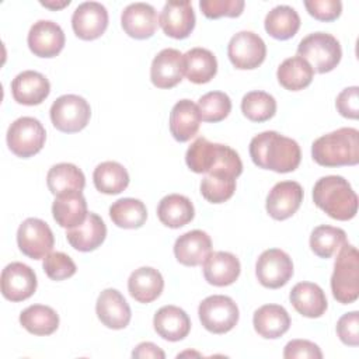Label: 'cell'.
<instances>
[{
	"label": "cell",
	"instance_id": "6da1fadb",
	"mask_svg": "<svg viewBox=\"0 0 359 359\" xmlns=\"http://www.w3.org/2000/svg\"><path fill=\"white\" fill-rule=\"evenodd\" d=\"M250 157L259 168L283 174L299 167L302 151L296 140L275 130H266L251 139Z\"/></svg>",
	"mask_w": 359,
	"mask_h": 359
},
{
	"label": "cell",
	"instance_id": "7a4b0ae2",
	"mask_svg": "<svg viewBox=\"0 0 359 359\" xmlns=\"http://www.w3.org/2000/svg\"><path fill=\"white\" fill-rule=\"evenodd\" d=\"M313 201L335 220H351L358 213V195L348 180L341 175L321 177L314 184Z\"/></svg>",
	"mask_w": 359,
	"mask_h": 359
},
{
	"label": "cell",
	"instance_id": "3957f363",
	"mask_svg": "<svg viewBox=\"0 0 359 359\" xmlns=\"http://www.w3.org/2000/svg\"><path fill=\"white\" fill-rule=\"evenodd\" d=\"M313 160L323 167L356 165L359 163V132L339 128L320 136L311 144Z\"/></svg>",
	"mask_w": 359,
	"mask_h": 359
},
{
	"label": "cell",
	"instance_id": "277c9868",
	"mask_svg": "<svg viewBox=\"0 0 359 359\" xmlns=\"http://www.w3.org/2000/svg\"><path fill=\"white\" fill-rule=\"evenodd\" d=\"M188 168L196 174H208L215 168H230L241 175L243 163L236 150L222 143H212L198 137L185 153Z\"/></svg>",
	"mask_w": 359,
	"mask_h": 359
},
{
	"label": "cell",
	"instance_id": "5b68a950",
	"mask_svg": "<svg viewBox=\"0 0 359 359\" xmlns=\"http://www.w3.org/2000/svg\"><path fill=\"white\" fill-rule=\"evenodd\" d=\"M331 292L342 304H351L359 296V254L352 244L345 243L339 248L331 276Z\"/></svg>",
	"mask_w": 359,
	"mask_h": 359
},
{
	"label": "cell",
	"instance_id": "8992f818",
	"mask_svg": "<svg viewBox=\"0 0 359 359\" xmlns=\"http://www.w3.org/2000/svg\"><path fill=\"white\" fill-rule=\"evenodd\" d=\"M297 56L303 57L317 73L334 70L342 57V49L335 36L327 32H313L304 36L297 46Z\"/></svg>",
	"mask_w": 359,
	"mask_h": 359
},
{
	"label": "cell",
	"instance_id": "52a82bcc",
	"mask_svg": "<svg viewBox=\"0 0 359 359\" xmlns=\"http://www.w3.org/2000/svg\"><path fill=\"white\" fill-rule=\"evenodd\" d=\"M46 132L43 125L32 116L15 119L7 130L8 149L21 158L32 157L39 153L45 144Z\"/></svg>",
	"mask_w": 359,
	"mask_h": 359
},
{
	"label": "cell",
	"instance_id": "ba28073f",
	"mask_svg": "<svg viewBox=\"0 0 359 359\" xmlns=\"http://www.w3.org/2000/svg\"><path fill=\"white\" fill-rule=\"evenodd\" d=\"M50 121L63 133H76L84 129L91 116L90 104L80 95L65 94L50 107Z\"/></svg>",
	"mask_w": 359,
	"mask_h": 359
},
{
	"label": "cell",
	"instance_id": "9c48e42d",
	"mask_svg": "<svg viewBox=\"0 0 359 359\" xmlns=\"http://www.w3.org/2000/svg\"><path fill=\"white\" fill-rule=\"evenodd\" d=\"M198 316L209 332L224 334L237 325L238 307L231 297L213 294L199 303Z\"/></svg>",
	"mask_w": 359,
	"mask_h": 359
},
{
	"label": "cell",
	"instance_id": "30bf717a",
	"mask_svg": "<svg viewBox=\"0 0 359 359\" xmlns=\"http://www.w3.org/2000/svg\"><path fill=\"white\" fill-rule=\"evenodd\" d=\"M227 56L236 69H257L265 60L266 45L258 34L240 31L231 36L227 45Z\"/></svg>",
	"mask_w": 359,
	"mask_h": 359
},
{
	"label": "cell",
	"instance_id": "8fae6325",
	"mask_svg": "<svg viewBox=\"0 0 359 359\" xmlns=\"http://www.w3.org/2000/svg\"><path fill=\"white\" fill-rule=\"evenodd\" d=\"M17 244L28 258L41 259L52 251L55 237L48 223L36 217H28L18 227Z\"/></svg>",
	"mask_w": 359,
	"mask_h": 359
},
{
	"label": "cell",
	"instance_id": "7c38bea8",
	"mask_svg": "<svg viewBox=\"0 0 359 359\" xmlns=\"http://www.w3.org/2000/svg\"><path fill=\"white\" fill-rule=\"evenodd\" d=\"M255 275L264 287L279 289L293 276L292 258L279 248L265 250L257 259Z\"/></svg>",
	"mask_w": 359,
	"mask_h": 359
},
{
	"label": "cell",
	"instance_id": "4fadbf2b",
	"mask_svg": "<svg viewBox=\"0 0 359 359\" xmlns=\"http://www.w3.org/2000/svg\"><path fill=\"white\" fill-rule=\"evenodd\" d=\"M1 294L10 302L29 299L36 290V275L32 268L22 262L8 264L0 278Z\"/></svg>",
	"mask_w": 359,
	"mask_h": 359
},
{
	"label": "cell",
	"instance_id": "5bb4252c",
	"mask_svg": "<svg viewBox=\"0 0 359 359\" xmlns=\"http://www.w3.org/2000/svg\"><path fill=\"white\" fill-rule=\"evenodd\" d=\"M303 202V188L296 181H280L272 187L266 196L265 208L275 220L292 217Z\"/></svg>",
	"mask_w": 359,
	"mask_h": 359
},
{
	"label": "cell",
	"instance_id": "9a60e30c",
	"mask_svg": "<svg viewBox=\"0 0 359 359\" xmlns=\"http://www.w3.org/2000/svg\"><path fill=\"white\" fill-rule=\"evenodd\" d=\"M72 27L80 39H97L108 27V11L101 3L84 1L79 4L72 15Z\"/></svg>",
	"mask_w": 359,
	"mask_h": 359
},
{
	"label": "cell",
	"instance_id": "2e32d148",
	"mask_svg": "<svg viewBox=\"0 0 359 359\" xmlns=\"http://www.w3.org/2000/svg\"><path fill=\"white\" fill-rule=\"evenodd\" d=\"M28 48L38 57H55L65 46V32L50 20L36 21L28 32Z\"/></svg>",
	"mask_w": 359,
	"mask_h": 359
},
{
	"label": "cell",
	"instance_id": "e0dca14e",
	"mask_svg": "<svg viewBox=\"0 0 359 359\" xmlns=\"http://www.w3.org/2000/svg\"><path fill=\"white\" fill-rule=\"evenodd\" d=\"M158 24L167 36L184 39L195 28V13L188 0L167 1L161 10Z\"/></svg>",
	"mask_w": 359,
	"mask_h": 359
},
{
	"label": "cell",
	"instance_id": "ac0fdd59",
	"mask_svg": "<svg viewBox=\"0 0 359 359\" xmlns=\"http://www.w3.org/2000/svg\"><path fill=\"white\" fill-rule=\"evenodd\" d=\"M185 73L184 55L174 48L160 50L150 66V80L157 88L175 87Z\"/></svg>",
	"mask_w": 359,
	"mask_h": 359
},
{
	"label": "cell",
	"instance_id": "d6986e66",
	"mask_svg": "<svg viewBox=\"0 0 359 359\" xmlns=\"http://www.w3.org/2000/svg\"><path fill=\"white\" fill-rule=\"evenodd\" d=\"M95 313L98 320L111 330L125 328L132 317L128 302L116 289H105L100 293L95 303Z\"/></svg>",
	"mask_w": 359,
	"mask_h": 359
},
{
	"label": "cell",
	"instance_id": "ffe728a7",
	"mask_svg": "<svg viewBox=\"0 0 359 359\" xmlns=\"http://www.w3.org/2000/svg\"><path fill=\"white\" fill-rule=\"evenodd\" d=\"M158 18L154 7L147 3H132L126 6L121 15L123 31L135 39H147L157 29Z\"/></svg>",
	"mask_w": 359,
	"mask_h": 359
},
{
	"label": "cell",
	"instance_id": "44dd1931",
	"mask_svg": "<svg viewBox=\"0 0 359 359\" xmlns=\"http://www.w3.org/2000/svg\"><path fill=\"white\" fill-rule=\"evenodd\" d=\"M49 93V80L35 70H24L11 81L13 98L22 105H39L46 100Z\"/></svg>",
	"mask_w": 359,
	"mask_h": 359
},
{
	"label": "cell",
	"instance_id": "7402d4cb",
	"mask_svg": "<svg viewBox=\"0 0 359 359\" xmlns=\"http://www.w3.org/2000/svg\"><path fill=\"white\" fill-rule=\"evenodd\" d=\"M212 252V240L202 230H191L175 240L174 255L177 261L185 266H198Z\"/></svg>",
	"mask_w": 359,
	"mask_h": 359
},
{
	"label": "cell",
	"instance_id": "603a6c76",
	"mask_svg": "<svg viewBox=\"0 0 359 359\" xmlns=\"http://www.w3.org/2000/svg\"><path fill=\"white\" fill-rule=\"evenodd\" d=\"M202 265L206 282L219 287L234 283L241 271L238 258L227 251L210 252Z\"/></svg>",
	"mask_w": 359,
	"mask_h": 359
},
{
	"label": "cell",
	"instance_id": "cb8c5ba5",
	"mask_svg": "<svg viewBox=\"0 0 359 359\" xmlns=\"http://www.w3.org/2000/svg\"><path fill=\"white\" fill-rule=\"evenodd\" d=\"M107 237V226L104 220L94 212H90L86 220L66 231L69 244L81 252H88L98 248Z\"/></svg>",
	"mask_w": 359,
	"mask_h": 359
},
{
	"label": "cell",
	"instance_id": "d4e9b609",
	"mask_svg": "<svg viewBox=\"0 0 359 359\" xmlns=\"http://www.w3.org/2000/svg\"><path fill=\"white\" fill-rule=\"evenodd\" d=\"M154 331L165 341L177 342L184 339L191 331V320L188 314L177 306H163L153 318Z\"/></svg>",
	"mask_w": 359,
	"mask_h": 359
},
{
	"label": "cell",
	"instance_id": "484cf974",
	"mask_svg": "<svg viewBox=\"0 0 359 359\" xmlns=\"http://www.w3.org/2000/svg\"><path fill=\"white\" fill-rule=\"evenodd\" d=\"M290 303L297 313L309 318H318L327 310V297L324 290L311 282H299L289 294Z\"/></svg>",
	"mask_w": 359,
	"mask_h": 359
},
{
	"label": "cell",
	"instance_id": "4316f807",
	"mask_svg": "<svg viewBox=\"0 0 359 359\" xmlns=\"http://www.w3.org/2000/svg\"><path fill=\"white\" fill-rule=\"evenodd\" d=\"M201 114L191 100H180L170 112V132L177 142L191 140L199 130Z\"/></svg>",
	"mask_w": 359,
	"mask_h": 359
},
{
	"label": "cell",
	"instance_id": "83f0119b",
	"mask_svg": "<svg viewBox=\"0 0 359 359\" xmlns=\"http://www.w3.org/2000/svg\"><path fill=\"white\" fill-rule=\"evenodd\" d=\"M164 289L161 273L151 266H140L135 269L128 279L129 294L139 303L154 302Z\"/></svg>",
	"mask_w": 359,
	"mask_h": 359
},
{
	"label": "cell",
	"instance_id": "f1b7e54d",
	"mask_svg": "<svg viewBox=\"0 0 359 359\" xmlns=\"http://www.w3.org/2000/svg\"><path fill=\"white\" fill-rule=\"evenodd\" d=\"M255 332L266 339L282 337L290 327V317L279 304H264L255 310L252 317Z\"/></svg>",
	"mask_w": 359,
	"mask_h": 359
},
{
	"label": "cell",
	"instance_id": "f546056e",
	"mask_svg": "<svg viewBox=\"0 0 359 359\" xmlns=\"http://www.w3.org/2000/svg\"><path fill=\"white\" fill-rule=\"evenodd\" d=\"M52 215L60 227L73 229L80 226L88 215L84 195L74 192L56 196L52 203Z\"/></svg>",
	"mask_w": 359,
	"mask_h": 359
},
{
	"label": "cell",
	"instance_id": "4dcf8cb0",
	"mask_svg": "<svg viewBox=\"0 0 359 359\" xmlns=\"http://www.w3.org/2000/svg\"><path fill=\"white\" fill-rule=\"evenodd\" d=\"M240 174L230 168H216L209 171L201 181V194L210 203L229 201L236 191V178Z\"/></svg>",
	"mask_w": 359,
	"mask_h": 359
},
{
	"label": "cell",
	"instance_id": "1f68e13d",
	"mask_svg": "<svg viewBox=\"0 0 359 359\" xmlns=\"http://www.w3.org/2000/svg\"><path fill=\"white\" fill-rule=\"evenodd\" d=\"M46 184L49 191L55 196H59L81 192L86 185V177L77 165L72 163H59L52 165L48 171Z\"/></svg>",
	"mask_w": 359,
	"mask_h": 359
},
{
	"label": "cell",
	"instance_id": "d6a6232c",
	"mask_svg": "<svg viewBox=\"0 0 359 359\" xmlns=\"http://www.w3.org/2000/svg\"><path fill=\"white\" fill-rule=\"evenodd\" d=\"M157 216L164 226L180 229L194 219L195 209L189 198L180 194H170L158 202Z\"/></svg>",
	"mask_w": 359,
	"mask_h": 359
},
{
	"label": "cell",
	"instance_id": "836d02e7",
	"mask_svg": "<svg viewBox=\"0 0 359 359\" xmlns=\"http://www.w3.org/2000/svg\"><path fill=\"white\" fill-rule=\"evenodd\" d=\"M185 76L191 83H209L217 73L216 56L205 48H192L184 53Z\"/></svg>",
	"mask_w": 359,
	"mask_h": 359
},
{
	"label": "cell",
	"instance_id": "e575fe53",
	"mask_svg": "<svg viewBox=\"0 0 359 359\" xmlns=\"http://www.w3.org/2000/svg\"><path fill=\"white\" fill-rule=\"evenodd\" d=\"M264 27L272 38L286 41L297 34L300 28V17L290 6H276L266 14Z\"/></svg>",
	"mask_w": 359,
	"mask_h": 359
},
{
	"label": "cell",
	"instance_id": "d590c367",
	"mask_svg": "<svg viewBox=\"0 0 359 359\" xmlns=\"http://www.w3.org/2000/svg\"><path fill=\"white\" fill-rule=\"evenodd\" d=\"M314 72L311 66L300 56L285 59L278 67L276 77L279 84L289 91H299L310 86Z\"/></svg>",
	"mask_w": 359,
	"mask_h": 359
},
{
	"label": "cell",
	"instance_id": "8d00e7d4",
	"mask_svg": "<svg viewBox=\"0 0 359 359\" xmlns=\"http://www.w3.org/2000/svg\"><path fill=\"white\" fill-rule=\"evenodd\" d=\"M20 324L31 334L45 337L53 334L59 327L57 313L43 304H32L20 314Z\"/></svg>",
	"mask_w": 359,
	"mask_h": 359
},
{
	"label": "cell",
	"instance_id": "74e56055",
	"mask_svg": "<svg viewBox=\"0 0 359 359\" xmlns=\"http://www.w3.org/2000/svg\"><path fill=\"white\" fill-rule=\"evenodd\" d=\"M95 188L107 195H116L129 185V174L126 168L116 161H104L98 164L93 174Z\"/></svg>",
	"mask_w": 359,
	"mask_h": 359
},
{
	"label": "cell",
	"instance_id": "f35d334b",
	"mask_svg": "<svg viewBox=\"0 0 359 359\" xmlns=\"http://www.w3.org/2000/svg\"><path fill=\"white\" fill-rule=\"evenodd\" d=\"M109 216L121 229H139L147 219V209L140 199L122 198L111 205Z\"/></svg>",
	"mask_w": 359,
	"mask_h": 359
},
{
	"label": "cell",
	"instance_id": "ab89813d",
	"mask_svg": "<svg viewBox=\"0 0 359 359\" xmlns=\"http://www.w3.org/2000/svg\"><path fill=\"white\" fill-rule=\"evenodd\" d=\"M346 243V233L334 226H317L310 234V248L320 258L332 257Z\"/></svg>",
	"mask_w": 359,
	"mask_h": 359
},
{
	"label": "cell",
	"instance_id": "60d3db41",
	"mask_svg": "<svg viewBox=\"0 0 359 359\" xmlns=\"http://www.w3.org/2000/svg\"><path fill=\"white\" fill-rule=\"evenodd\" d=\"M241 111L252 122H265L275 115L276 101L265 91H250L241 100Z\"/></svg>",
	"mask_w": 359,
	"mask_h": 359
},
{
	"label": "cell",
	"instance_id": "b9f144b4",
	"mask_svg": "<svg viewBox=\"0 0 359 359\" xmlns=\"http://www.w3.org/2000/svg\"><path fill=\"white\" fill-rule=\"evenodd\" d=\"M198 109L202 121L216 123L227 118L230 114L231 100L223 91H210L199 98Z\"/></svg>",
	"mask_w": 359,
	"mask_h": 359
},
{
	"label": "cell",
	"instance_id": "7bdbcfd3",
	"mask_svg": "<svg viewBox=\"0 0 359 359\" xmlns=\"http://www.w3.org/2000/svg\"><path fill=\"white\" fill-rule=\"evenodd\" d=\"M42 268L46 273V276L52 280H63L70 276H73L77 271V266L74 261L65 252L55 251L49 252L43 258Z\"/></svg>",
	"mask_w": 359,
	"mask_h": 359
},
{
	"label": "cell",
	"instance_id": "ee69618b",
	"mask_svg": "<svg viewBox=\"0 0 359 359\" xmlns=\"http://www.w3.org/2000/svg\"><path fill=\"white\" fill-rule=\"evenodd\" d=\"M199 7L206 18L238 17L244 10V0H201Z\"/></svg>",
	"mask_w": 359,
	"mask_h": 359
},
{
	"label": "cell",
	"instance_id": "f6af8a7d",
	"mask_svg": "<svg viewBox=\"0 0 359 359\" xmlns=\"http://www.w3.org/2000/svg\"><path fill=\"white\" fill-rule=\"evenodd\" d=\"M304 7L311 17L324 22L337 20L342 11L339 0H306Z\"/></svg>",
	"mask_w": 359,
	"mask_h": 359
},
{
	"label": "cell",
	"instance_id": "bcb514c9",
	"mask_svg": "<svg viewBox=\"0 0 359 359\" xmlns=\"http://www.w3.org/2000/svg\"><path fill=\"white\" fill-rule=\"evenodd\" d=\"M337 334L345 345L358 346L359 345V313L351 311L344 314L337 323Z\"/></svg>",
	"mask_w": 359,
	"mask_h": 359
},
{
	"label": "cell",
	"instance_id": "7dc6e473",
	"mask_svg": "<svg viewBox=\"0 0 359 359\" xmlns=\"http://www.w3.org/2000/svg\"><path fill=\"white\" fill-rule=\"evenodd\" d=\"M285 359H321L323 352L317 344L307 339H292L283 351Z\"/></svg>",
	"mask_w": 359,
	"mask_h": 359
},
{
	"label": "cell",
	"instance_id": "c3c4849f",
	"mask_svg": "<svg viewBox=\"0 0 359 359\" xmlns=\"http://www.w3.org/2000/svg\"><path fill=\"white\" fill-rule=\"evenodd\" d=\"M335 107L344 118L358 119V116H359V88L356 86L344 88L337 97Z\"/></svg>",
	"mask_w": 359,
	"mask_h": 359
},
{
	"label": "cell",
	"instance_id": "681fc988",
	"mask_svg": "<svg viewBox=\"0 0 359 359\" xmlns=\"http://www.w3.org/2000/svg\"><path fill=\"white\" fill-rule=\"evenodd\" d=\"M132 358L136 359H144V358H151V359H164L165 353L161 348H158L156 344L153 342H142L139 344L133 352H132Z\"/></svg>",
	"mask_w": 359,
	"mask_h": 359
},
{
	"label": "cell",
	"instance_id": "f907efd6",
	"mask_svg": "<svg viewBox=\"0 0 359 359\" xmlns=\"http://www.w3.org/2000/svg\"><path fill=\"white\" fill-rule=\"evenodd\" d=\"M42 6L48 7V8H52V10H59V8H63L65 6H69L70 4V0H63V1H41Z\"/></svg>",
	"mask_w": 359,
	"mask_h": 359
}]
</instances>
